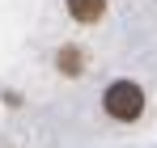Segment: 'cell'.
Masks as SVG:
<instances>
[{
  "label": "cell",
  "instance_id": "obj_2",
  "mask_svg": "<svg viewBox=\"0 0 157 148\" xmlns=\"http://www.w3.org/2000/svg\"><path fill=\"white\" fill-rule=\"evenodd\" d=\"M68 13H72V17H77V21H98V17H102L106 13V0H68Z\"/></svg>",
  "mask_w": 157,
  "mask_h": 148
},
{
  "label": "cell",
  "instance_id": "obj_3",
  "mask_svg": "<svg viewBox=\"0 0 157 148\" xmlns=\"http://www.w3.org/2000/svg\"><path fill=\"white\" fill-rule=\"evenodd\" d=\"M59 68H64L68 76H77V72H81V51L64 47V51H59Z\"/></svg>",
  "mask_w": 157,
  "mask_h": 148
},
{
  "label": "cell",
  "instance_id": "obj_1",
  "mask_svg": "<svg viewBox=\"0 0 157 148\" xmlns=\"http://www.w3.org/2000/svg\"><path fill=\"white\" fill-rule=\"evenodd\" d=\"M102 106H106V114H110V119L132 123V119H140V114H144V89H140L136 80H115V85H106Z\"/></svg>",
  "mask_w": 157,
  "mask_h": 148
}]
</instances>
